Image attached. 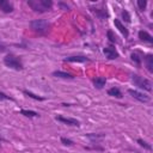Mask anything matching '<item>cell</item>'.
I'll return each instance as SVG.
<instances>
[{"mask_svg": "<svg viewBox=\"0 0 153 153\" xmlns=\"http://www.w3.org/2000/svg\"><path fill=\"white\" fill-rule=\"evenodd\" d=\"M29 26L32 32L42 37H45L50 32V29H51V25L47 19H32L30 20Z\"/></svg>", "mask_w": 153, "mask_h": 153, "instance_id": "obj_1", "label": "cell"}, {"mask_svg": "<svg viewBox=\"0 0 153 153\" xmlns=\"http://www.w3.org/2000/svg\"><path fill=\"white\" fill-rule=\"evenodd\" d=\"M27 6L36 13H47L53 10V0H27Z\"/></svg>", "mask_w": 153, "mask_h": 153, "instance_id": "obj_2", "label": "cell"}, {"mask_svg": "<svg viewBox=\"0 0 153 153\" xmlns=\"http://www.w3.org/2000/svg\"><path fill=\"white\" fill-rule=\"evenodd\" d=\"M2 62H4V65L6 67H8V68H11L13 71L19 72V71H23L24 69V63H23L22 57L18 56V55H16V54H13V53H7L5 55Z\"/></svg>", "mask_w": 153, "mask_h": 153, "instance_id": "obj_3", "label": "cell"}, {"mask_svg": "<svg viewBox=\"0 0 153 153\" xmlns=\"http://www.w3.org/2000/svg\"><path fill=\"white\" fill-rule=\"evenodd\" d=\"M130 80H131L133 85L136 86V87H137L139 90H141V91L152 92V90H153L151 80H148L147 78H143L142 75H140V74H137V73H131V74H130Z\"/></svg>", "mask_w": 153, "mask_h": 153, "instance_id": "obj_4", "label": "cell"}, {"mask_svg": "<svg viewBox=\"0 0 153 153\" xmlns=\"http://www.w3.org/2000/svg\"><path fill=\"white\" fill-rule=\"evenodd\" d=\"M88 10L100 20H106L110 14H109V11L106 8V5L105 4H102L100 6H90Z\"/></svg>", "mask_w": 153, "mask_h": 153, "instance_id": "obj_5", "label": "cell"}, {"mask_svg": "<svg viewBox=\"0 0 153 153\" xmlns=\"http://www.w3.org/2000/svg\"><path fill=\"white\" fill-rule=\"evenodd\" d=\"M127 92H128V94L133 99H135V100H137L140 103H148V102H151V97L148 94H146L145 92H142V91L134 90V88H128Z\"/></svg>", "mask_w": 153, "mask_h": 153, "instance_id": "obj_6", "label": "cell"}, {"mask_svg": "<svg viewBox=\"0 0 153 153\" xmlns=\"http://www.w3.org/2000/svg\"><path fill=\"white\" fill-rule=\"evenodd\" d=\"M55 120L60 123H63V124H67V126H71V127H76L79 128L81 126V122L74 117H66L63 115H57L55 116Z\"/></svg>", "mask_w": 153, "mask_h": 153, "instance_id": "obj_7", "label": "cell"}, {"mask_svg": "<svg viewBox=\"0 0 153 153\" xmlns=\"http://www.w3.org/2000/svg\"><path fill=\"white\" fill-rule=\"evenodd\" d=\"M103 54L105 55V57L108 60H116L120 57V53L117 51L116 47L112 45V44H109L106 47L103 48Z\"/></svg>", "mask_w": 153, "mask_h": 153, "instance_id": "obj_8", "label": "cell"}, {"mask_svg": "<svg viewBox=\"0 0 153 153\" xmlns=\"http://www.w3.org/2000/svg\"><path fill=\"white\" fill-rule=\"evenodd\" d=\"M91 59L86 55H71L63 59V62H71V63H85V62H90Z\"/></svg>", "mask_w": 153, "mask_h": 153, "instance_id": "obj_9", "label": "cell"}, {"mask_svg": "<svg viewBox=\"0 0 153 153\" xmlns=\"http://www.w3.org/2000/svg\"><path fill=\"white\" fill-rule=\"evenodd\" d=\"M105 136H106L105 133H87V134H85V137L88 139L90 142L93 143V145L99 143Z\"/></svg>", "mask_w": 153, "mask_h": 153, "instance_id": "obj_10", "label": "cell"}, {"mask_svg": "<svg viewBox=\"0 0 153 153\" xmlns=\"http://www.w3.org/2000/svg\"><path fill=\"white\" fill-rule=\"evenodd\" d=\"M0 11L5 14H10L14 11V5L13 2L8 0H0Z\"/></svg>", "mask_w": 153, "mask_h": 153, "instance_id": "obj_11", "label": "cell"}, {"mask_svg": "<svg viewBox=\"0 0 153 153\" xmlns=\"http://www.w3.org/2000/svg\"><path fill=\"white\" fill-rule=\"evenodd\" d=\"M142 61H143V65H145L146 69L148 71V73L152 74L153 73V54H151V53L143 54Z\"/></svg>", "mask_w": 153, "mask_h": 153, "instance_id": "obj_12", "label": "cell"}, {"mask_svg": "<svg viewBox=\"0 0 153 153\" xmlns=\"http://www.w3.org/2000/svg\"><path fill=\"white\" fill-rule=\"evenodd\" d=\"M114 25H115V27L118 29V31L124 36V38H128V37H129V30H128L127 26L121 22V19L115 18V19H114Z\"/></svg>", "mask_w": 153, "mask_h": 153, "instance_id": "obj_13", "label": "cell"}, {"mask_svg": "<svg viewBox=\"0 0 153 153\" xmlns=\"http://www.w3.org/2000/svg\"><path fill=\"white\" fill-rule=\"evenodd\" d=\"M137 37H139V39L141 42H145V43H148V44H153V36L146 30H139Z\"/></svg>", "mask_w": 153, "mask_h": 153, "instance_id": "obj_14", "label": "cell"}, {"mask_svg": "<svg viewBox=\"0 0 153 153\" xmlns=\"http://www.w3.org/2000/svg\"><path fill=\"white\" fill-rule=\"evenodd\" d=\"M51 75H53V76H55V78L65 79V80H73V79H75V76H74L72 73H68V72H63V71H59V69L54 71V72L51 73Z\"/></svg>", "mask_w": 153, "mask_h": 153, "instance_id": "obj_15", "label": "cell"}, {"mask_svg": "<svg viewBox=\"0 0 153 153\" xmlns=\"http://www.w3.org/2000/svg\"><path fill=\"white\" fill-rule=\"evenodd\" d=\"M92 84H93V87L97 88V90H103L105 84H106V78L105 76H96L92 79Z\"/></svg>", "mask_w": 153, "mask_h": 153, "instance_id": "obj_16", "label": "cell"}, {"mask_svg": "<svg viewBox=\"0 0 153 153\" xmlns=\"http://www.w3.org/2000/svg\"><path fill=\"white\" fill-rule=\"evenodd\" d=\"M106 93H108V96L114 97V98H117V99L123 98V92H122L121 88L117 87V86H112V87L108 88V90H106Z\"/></svg>", "mask_w": 153, "mask_h": 153, "instance_id": "obj_17", "label": "cell"}, {"mask_svg": "<svg viewBox=\"0 0 153 153\" xmlns=\"http://www.w3.org/2000/svg\"><path fill=\"white\" fill-rule=\"evenodd\" d=\"M142 57H143V53L141 51H133L130 54V60L136 65V67H141L142 65Z\"/></svg>", "mask_w": 153, "mask_h": 153, "instance_id": "obj_18", "label": "cell"}, {"mask_svg": "<svg viewBox=\"0 0 153 153\" xmlns=\"http://www.w3.org/2000/svg\"><path fill=\"white\" fill-rule=\"evenodd\" d=\"M106 38H108V42H109L110 44H112V45H115V44H117V43L120 42L117 35H116L115 31L111 30V29H109V30L106 31Z\"/></svg>", "mask_w": 153, "mask_h": 153, "instance_id": "obj_19", "label": "cell"}, {"mask_svg": "<svg viewBox=\"0 0 153 153\" xmlns=\"http://www.w3.org/2000/svg\"><path fill=\"white\" fill-rule=\"evenodd\" d=\"M19 114L25 116V117H27V118H37V117H39V114L37 111H35V110L22 109V110H19Z\"/></svg>", "mask_w": 153, "mask_h": 153, "instance_id": "obj_20", "label": "cell"}, {"mask_svg": "<svg viewBox=\"0 0 153 153\" xmlns=\"http://www.w3.org/2000/svg\"><path fill=\"white\" fill-rule=\"evenodd\" d=\"M22 92H23L26 97L32 98V99H35V100H37V102H43V100H45V98H44V97L38 96V94H36V93H33V92H31V91H29V90H23Z\"/></svg>", "mask_w": 153, "mask_h": 153, "instance_id": "obj_21", "label": "cell"}, {"mask_svg": "<svg viewBox=\"0 0 153 153\" xmlns=\"http://www.w3.org/2000/svg\"><path fill=\"white\" fill-rule=\"evenodd\" d=\"M136 143L140 146V147H142L143 149H146V151H152V145L149 143V142H147L146 140H143V139H141V137H137L136 139Z\"/></svg>", "mask_w": 153, "mask_h": 153, "instance_id": "obj_22", "label": "cell"}, {"mask_svg": "<svg viewBox=\"0 0 153 153\" xmlns=\"http://www.w3.org/2000/svg\"><path fill=\"white\" fill-rule=\"evenodd\" d=\"M121 18H122V20L124 22V23H131V16H130V13L128 12V10H126V8H123L122 11H121ZM121 20V22H122Z\"/></svg>", "mask_w": 153, "mask_h": 153, "instance_id": "obj_23", "label": "cell"}, {"mask_svg": "<svg viewBox=\"0 0 153 153\" xmlns=\"http://www.w3.org/2000/svg\"><path fill=\"white\" fill-rule=\"evenodd\" d=\"M60 142H61L63 146H67V147H72V146L75 145V142H74L72 139L66 137V136H61V137H60Z\"/></svg>", "mask_w": 153, "mask_h": 153, "instance_id": "obj_24", "label": "cell"}, {"mask_svg": "<svg viewBox=\"0 0 153 153\" xmlns=\"http://www.w3.org/2000/svg\"><path fill=\"white\" fill-rule=\"evenodd\" d=\"M147 0H137L136 1V6H137V10L140 12H145L146 11V7H147Z\"/></svg>", "mask_w": 153, "mask_h": 153, "instance_id": "obj_25", "label": "cell"}, {"mask_svg": "<svg viewBox=\"0 0 153 153\" xmlns=\"http://www.w3.org/2000/svg\"><path fill=\"white\" fill-rule=\"evenodd\" d=\"M84 148L87 151H99V152H103L105 149L103 146H99V143H96L94 146H84Z\"/></svg>", "mask_w": 153, "mask_h": 153, "instance_id": "obj_26", "label": "cell"}, {"mask_svg": "<svg viewBox=\"0 0 153 153\" xmlns=\"http://www.w3.org/2000/svg\"><path fill=\"white\" fill-rule=\"evenodd\" d=\"M2 100H10V102H16V99H14L13 97H11V96L6 94L5 92L0 91V102H2Z\"/></svg>", "mask_w": 153, "mask_h": 153, "instance_id": "obj_27", "label": "cell"}, {"mask_svg": "<svg viewBox=\"0 0 153 153\" xmlns=\"http://www.w3.org/2000/svg\"><path fill=\"white\" fill-rule=\"evenodd\" d=\"M57 7L60 10H62V11H71V6L65 1H59L57 2Z\"/></svg>", "mask_w": 153, "mask_h": 153, "instance_id": "obj_28", "label": "cell"}, {"mask_svg": "<svg viewBox=\"0 0 153 153\" xmlns=\"http://www.w3.org/2000/svg\"><path fill=\"white\" fill-rule=\"evenodd\" d=\"M5 51H7V47H6V44H4V43L1 42V39H0V54H2V53H5Z\"/></svg>", "mask_w": 153, "mask_h": 153, "instance_id": "obj_29", "label": "cell"}, {"mask_svg": "<svg viewBox=\"0 0 153 153\" xmlns=\"http://www.w3.org/2000/svg\"><path fill=\"white\" fill-rule=\"evenodd\" d=\"M2 142H7V139H5L2 135H0V148H1V143Z\"/></svg>", "mask_w": 153, "mask_h": 153, "instance_id": "obj_30", "label": "cell"}, {"mask_svg": "<svg viewBox=\"0 0 153 153\" xmlns=\"http://www.w3.org/2000/svg\"><path fill=\"white\" fill-rule=\"evenodd\" d=\"M61 105L62 106H71L72 104H69V103H61Z\"/></svg>", "mask_w": 153, "mask_h": 153, "instance_id": "obj_31", "label": "cell"}]
</instances>
